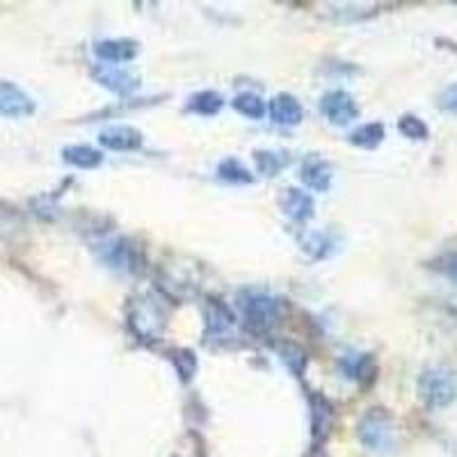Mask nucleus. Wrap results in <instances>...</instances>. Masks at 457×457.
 Instances as JSON below:
<instances>
[{
    "label": "nucleus",
    "instance_id": "nucleus-15",
    "mask_svg": "<svg viewBox=\"0 0 457 457\" xmlns=\"http://www.w3.org/2000/svg\"><path fill=\"white\" fill-rule=\"evenodd\" d=\"M302 250L314 256V259H325L332 252V240L327 238V234H321V231H311V234L302 238Z\"/></svg>",
    "mask_w": 457,
    "mask_h": 457
},
{
    "label": "nucleus",
    "instance_id": "nucleus-3",
    "mask_svg": "<svg viewBox=\"0 0 457 457\" xmlns=\"http://www.w3.org/2000/svg\"><path fill=\"white\" fill-rule=\"evenodd\" d=\"M240 306L245 311V318L252 327L256 329H266L277 321L279 305L273 298H267L263 293H247L240 299Z\"/></svg>",
    "mask_w": 457,
    "mask_h": 457
},
{
    "label": "nucleus",
    "instance_id": "nucleus-7",
    "mask_svg": "<svg viewBox=\"0 0 457 457\" xmlns=\"http://www.w3.org/2000/svg\"><path fill=\"white\" fill-rule=\"evenodd\" d=\"M302 181L311 190L327 192L332 185V167L321 156H309L302 165Z\"/></svg>",
    "mask_w": 457,
    "mask_h": 457
},
{
    "label": "nucleus",
    "instance_id": "nucleus-6",
    "mask_svg": "<svg viewBox=\"0 0 457 457\" xmlns=\"http://www.w3.org/2000/svg\"><path fill=\"white\" fill-rule=\"evenodd\" d=\"M101 144L112 151H133L142 147V133L133 126H110L98 136Z\"/></svg>",
    "mask_w": 457,
    "mask_h": 457
},
{
    "label": "nucleus",
    "instance_id": "nucleus-16",
    "mask_svg": "<svg viewBox=\"0 0 457 457\" xmlns=\"http://www.w3.org/2000/svg\"><path fill=\"white\" fill-rule=\"evenodd\" d=\"M218 172L224 181H231V183H252L250 169L236 159L224 160V163L218 167Z\"/></svg>",
    "mask_w": 457,
    "mask_h": 457
},
{
    "label": "nucleus",
    "instance_id": "nucleus-18",
    "mask_svg": "<svg viewBox=\"0 0 457 457\" xmlns=\"http://www.w3.org/2000/svg\"><path fill=\"white\" fill-rule=\"evenodd\" d=\"M220 108H222V97L215 92H199L190 101V110L199 114H215Z\"/></svg>",
    "mask_w": 457,
    "mask_h": 457
},
{
    "label": "nucleus",
    "instance_id": "nucleus-2",
    "mask_svg": "<svg viewBox=\"0 0 457 457\" xmlns=\"http://www.w3.org/2000/svg\"><path fill=\"white\" fill-rule=\"evenodd\" d=\"M360 439L370 451H389L393 446L391 419L382 409H373L361 419Z\"/></svg>",
    "mask_w": 457,
    "mask_h": 457
},
{
    "label": "nucleus",
    "instance_id": "nucleus-20",
    "mask_svg": "<svg viewBox=\"0 0 457 457\" xmlns=\"http://www.w3.org/2000/svg\"><path fill=\"white\" fill-rule=\"evenodd\" d=\"M208 318H211V321H208V327H213V332L215 334L227 332L228 327L234 325V316H231L227 306H222V305H213L211 316Z\"/></svg>",
    "mask_w": 457,
    "mask_h": 457
},
{
    "label": "nucleus",
    "instance_id": "nucleus-14",
    "mask_svg": "<svg viewBox=\"0 0 457 457\" xmlns=\"http://www.w3.org/2000/svg\"><path fill=\"white\" fill-rule=\"evenodd\" d=\"M234 108L238 110L240 114L250 117V120H261V117H266L267 112L266 101H261L256 94H240V97H236Z\"/></svg>",
    "mask_w": 457,
    "mask_h": 457
},
{
    "label": "nucleus",
    "instance_id": "nucleus-10",
    "mask_svg": "<svg viewBox=\"0 0 457 457\" xmlns=\"http://www.w3.org/2000/svg\"><path fill=\"white\" fill-rule=\"evenodd\" d=\"M267 112L273 117L275 124L282 126H298L302 121V105L295 97L290 94H279L270 101L267 105Z\"/></svg>",
    "mask_w": 457,
    "mask_h": 457
},
{
    "label": "nucleus",
    "instance_id": "nucleus-4",
    "mask_svg": "<svg viewBox=\"0 0 457 457\" xmlns=\"http://www.w3.org/2000/svg\"><path fill=\"white\" fill-rule=\"evenodd\" d=\"M321 110L327 120L337 126H345L360 117V108L354 104V98L348 92H343V89L327 92L321 101Z\"/></svg>",
    "mask_w": 457,
    "mask_h": 457
},
{
    "label": "nucleus",
    "instance_id": "nucleus-13",
    "mask_svg": "<svg viewBox=\"0 0 457 457\" xmlns=\"http://www.w3.org/2000/svg\"><path fill=\"white\" fill-rule=\"evenodd\" d=\"M382 140H384V126L377 124V121L376 124L360 126V128L350 136V142L361 149H376Z\"/></svg>",
    "mask_w": 457,
    "mask_h": 457
},
{
    "label": "nucleus",
    "instance_id": "nucleus-17",
    "mask_svg": "<svg viewBox=\"0 0 457 457\" xmlns=\"http://www.w3.org/2000/svg\"><path fill=\"white\" fill-rule=\"evenodd\" d=\"M254 160H256V167H259V172H261V174H267V176H275L279 169L286 165L283 153H277V151H256Z\"/></svg>",
    "mask_w": 457,
    "mask_h": 457
},
{
    "label": "nucleus",
    "instance_id": "nucleus-12",
    "mask_svg": "<svg viewBox=\"0 0 457 457\" xmlns=\"http://www.w3.org/2000/svg\"><path fill=\"white\" fill-rule=\"evenodd\" d=\"M65 160L71 165H76L81 169H94L104 163V156L97 151V149L88 147V144H74V147H66Z\"/></svg>",
    "mask_w": 457,
    "mask_h": 457
},
{
    "label": "nucleus",
    "instance_id": "nucleus-5",
    "mask_svg": "<svg viewBox=\"0 0 457 457\" xmlns=\"http://www.w3.org/2000/svg\"><path fill=\"white\" fill-rule=\"evenodd\" d=\"M35 112V101L23 92L17 82L0 81V114L5 117H27Z\"/></svg>",
    "mask_w": 457,
    "mask_h": 457
},
{
    "label": "nucleus",
    "instance_id": "nucleus-21",
    "mask_svg": "<svg viewBox=\"0 0 457 457\" xmlns=\"http://www.w3.org/2000/svg\"><path fill=\"white\" fill-rule=\"evenodd\" d=\"M104 259L112 267H126L128 266V247H126L121 240H114V243L105 245Z\"/></svg>",
    "mask_w": 457,
    "mask_h": 457
},
{
    "label": "nucleus",
    "instance_id": "nucleus-22",
    "mask_svg": "<svg viewBox=\"0 0 457 457\" xmlns=\"http://www.w3.org/2000/svg\"><path fill=\"white\" fill-rule=\"evenodd\" d=\"M437 105H439L444 112L457 114V82L448 85V88L439 94V98H437Z\"/></svg>",
    "mask_w": 457,
    "mask_h": 457
},
{
    "label": "nucleus",
    "instance_id": "nucleus-23",
    "mask_svg": "<svg viewBox=\"0 0 457 457\" xmlns=\"http://www.w3.org/2000/svg\"><path fill=\"white\" fill-rule=\"evenodd\" d=\"M439 270L457 286V252H455V254H448V256H444V259H441Z\"/></svg>",
    "mask_w": 457,
    "mask_h": 457
},
{
    "label": "nucleus",
    "instance_id": "nucleus-1",
    "mask_svg": "<svg viewBox=\"0 0 457 457\" xmlns=\"http://www.w3.org/2000/svg\"><path fill=\"white\" fill-rule=\"evenodd\" d=\"M419 396L428 407H446L455 400L457 382L453 370L444 366H432L419 377Z\"/></svg>",
    "mask_w": 457,
    "mask_h": 457
},
{
    "label": "nucleus",
    "instance_id": "nucleus-9",
    "mask_svg": "<svg viewBox=\"0 0 457 457\" xmlns=\"http://www.w3.org/2000/svg\"><path fill=\"white\" fill-rule=\"evenodd\" d=\"M98 60L108 62V65H124V62L133 60L137 53L136 44L128 39H105L94 46Z\"/></svg>",
    "mask_w": 457,
    "mask_h": 457
},
{
    "label": "nucleus",
    "instance_id": "nucleus-8",
    "mask_svg": "<svg viewBox=\"0 0 457 457\" xmlns=\"http://www.w3.org/2000/svg\"><path fill=\"white\" fill-rule=\"evenodd\" d=\"M94 76L101 85H105L108 89L117 94H131L133 89L137 88L136 76H131L128 71L121 69V66H112V65H98L94 69Z\"/></svg>",
    "mask_w": 457,
    "mask_h": 457
},
{
    "label": "nucleus",
    "instance_id": "nucleus-11",
    "mask_svg": "<svg viewBox=\"0 0 457 457\" xmlns=\"http://www.w3.org/2000/svg\"><path fill=\"white\" fill-rule=\"evenodd\" d=\"M282 206L289 218L299 220V222H302V220H309L311 215H314V199H311L306 192H299L295 190V188L286 190V195H283L282 199Z\"/></svg>",
    "mask_w": 457,
    "mask_h": 457
},
{
    "label": "nucleus",
    "instance_id": "nucleus-19",
    "mask_svg": "<svg viewBox=\"0 0 457 457\" xmlns=\"http://www.w3.org/2000/svg\"><path fill=\"white\" fill-rule=\"evenodd\" d=\"M398 131L403 133L405 137H409V140H425V137H428V126H425L419 117H414V114L400 117V121H398Z\"/></svg>",
    "mask_w": 457,
    "mask_h": 457
}]
</instances>
